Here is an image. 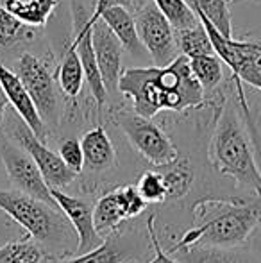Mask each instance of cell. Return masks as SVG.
<instances>
[{
	"label": "cell",
	"mask_w": 261,
	"mask_h": 263,
	"mask_svg": "<svg viewBox=\"0 0 261 263\" xmlns=\"http://www.w3.org/2000/svg\"><path fill=\"white\" fill-rule=\"evenodd\" d=\"M118 91L131 99L136 113L147 118L165 109L179 113L204 102V88L193 76L190 58L185 54L163 66L122 70Z\"/></svg>",
	"instance_id": "cell-1"
},
{
	"label": "cell",
	"mask_w": 261,
	"mask_h": 263,
	"mask_svg": "<svg viewBox=\"0 0 261 263\" xmlns=\"http://www.w3.org/2000/svg\"><path fill=\"white\" fill-rule=\"evenodd\" d=\"M195 226L172 247H242L261 224V197L204 199L193 204Z\"/></svg>",
	"instance_id": "cell-2"
},
{
	"label": "cell",
	"mask_w": 261,
	"mask_h": 263,
	"mask_svg": "<svg viewBox=\"0 0 261 263\" xmlns=\"http://www.w3.org/2000/svg\"><path fill=\"white\" fill-rule=\"evenodd\" d=\"M252 143L236 106L226 102L209 140V161L220 176L231 177L238 186L261 197V168Z\"/></svg>",
	"instance_id": "cell-3"
},
{
	"label": "cell",
	"mask_w": 261,
	"mask_h": 263,
	"mask_svg": "<svg viewBox=\"0 0 261 263\" xmlns=\"http://www.w3.org/2000/svg\"><path fill=\"white\" fill-rule=\"evenodd\" d=\"M0 210L27 231L32 240L57 243L72 238V224L59 206H52L24 192L0 190Z\"/></svg>",
	"instance_id": "cell-4"
},
{
	"label": "cell",
	"mask_w": 261,
	"mask_h": 263,
	"mask_svg": "<svg viewBox=\"0 0 261 263\" xmlns=\"http://www.w3.org/2000/svg\"><path fill=\"white\" fill-rule=\"evenodd\" d=\"M197 16L208 31L216 55L231 70L242 113L245 118H251V111H249L242 83H247L254 90L261 91V40L226 38L208 18L202 14H197Z\"/></svg>",
	"instance_id": "cell-5"
},
{
	"label": "cell",
	"mask_w": 261,
	"mask_h": 263,
	"mask_svg": "<svg viewBox=\"0 0 261 263\" xmlns=\"http://www.w3.org/2000/svg\"><path fill=\"white\" fill-rule=\"evenodd\" d=\"M116 125L122 129L131 145L152 165H170L177 159L179 154L172 140L150 118L142 117L136 111H122L116 115Z\"/></svg>",
	"instance_id": "cell-6"
},
{
	"label": "cell",
	"mask_w": 261,
	"mask_h": 263,
	"mask_svg": "<svg viewBox=\"0 0 261 263\" xmlns=\"http://www.w3.org/2000/svg\"><path fill=\"white\" fill-rule=\"evenodd\" d=\"M138 29L139 42L152 55L156 65H168L177 58V42H175V29L168 18L159 11L154 0L145 2L134 16Z\"/></svg>",
	"instance_id": "cell-7"
},
{
	"label": "cell",
	"mask_w": 261,
	"mask_h": 263,
	"mask_svg": "<svg viewBox=\"0 0 261 263\" xmlns=\"http://www.w3.org/2000/svg\"><path fill=\"white\" fill-rule=\"evenodd\" d=\"M0 158L6 166L7 176L18 190L32 195V197L42 199L52 206H57L39 166L36 165V161L24 147H20L16 142L13 143L2 138L0 140Z\"/></svg>",
	"instance_id": "cell-8"
},
{
	"label": "cell",
	"mask_w": 261,
	"mask_h": 263,
	"mask_svg": "<svg viewBox=\"0 0 261 263\" xmlns=\"http://www.w3.org/2000/svg\"><path fill=\"white\" fill-rule=\"evenodd\" d=\"M11 136L20 147H24L31 158L36 161V165L39 166L43 177H45L47 184L50 188H65L73 181V177L77 176L70 166H66V163L61 159L59 154H56L54 151H50L45 145L42 138L34 135L31 127L22 120L20 117H16L11 122Z\"/></svg>",
	"instance_id": "cell-9"
},
{
	"label": "cell",
	"mask_w": 261,
	"mask_h": 263,
	"mask_svg": "<svg viewBox=\"0 0 261 263\" xmlns=\"http://www.w3.org/2000/svg\"><path fill=\"white\" fill-rule=\"evenodd\" d=\"M16 73L25 84L45 124H57V91L52 73L39 58L22 54L16 65Z\"/></svg>",
	"instance_id": "cell-10"
},
{
	"label": "cell",
	"mask_w": 261,
	"mask_h": 263,
	"mask_svg": "<svg viewBox=\"0 0 261 263\" xmlns=\"http://www.w3.org/2000/svg\"><path fill=\"white\" fill-rule=\"evenodd\" d=\"M147 208V201L139 195L138 188L127 184L115 192L102 195L93 206L95 228L101 233H111L126 218H132Z\"/></svg>",
	"instance_id": "cell-11"
},
{
	"label": "cell",
	"mask_w": 261,
	"mask_h": 263,
	"mask_svg": "<svg viewBox=\"0 0 261 263\" xmlns=\"http://www.w3.org/2000/svg\"><path fill=\"white\" fill-rule=\"evenodd\" d=\"M50 194H52L54 201L57 202L59 210L66 215L77 235L75 254H84L104 242L101 233L95 228L93 206L90 202L75 197V195L65 194L61 188H50Z\"/></svg>",
	"instance_id": "cell-12"
},
{
	"label": "cell",
	"mask_w": 261,
	"mask_h": 263,
	"mask_svg": "<svg viewBox=\"0 0 261 263\" xmlns=\"http://www.w3.org/2000/svg\"><path fill=\"white\" fill-rule=\"evenodd\" d=\"M73 24H75V38H73V45L77 49V54L81 58L84 68V77L90 86L91 95L95 97L98 107L106 102L108 99V90L102 81V73L98 68L97 55H95L93 42H91V25L88 24V16L84 14V7L79 6V2H73Z\"/></svg>",
	"instance_id": "cell-13"
},
{
	"label": "cell",
	"mask_w": 261,
	"mask_h": 263,
	"mask_svg": "<svg viewBox=\"0 0 261 263\" xmlns=\"http://www.w3.org/2000/svg\"><path fill=\"white\" fill-rule=\"evenodd\" d=\"M91 42H93L95 55H97L106 90L108 93L118 90V81L122 76V42L116 38V34L106 25L102 18H98L91 25Z\"/></svg>",
	"instance_id": "cell-14"
},
{
	"label": "cell",
	"mask_w": 261,
	"mask_h": 263,
	"mask_svg": "<svg viewBox=\"0 0 261 263\" xmlns=\"http://www.w3.org/2000/svg\"><path fill=\"white\" fill-rule=\"evenodd\" d=\"M0 84H2L4 91L7 95L9 104L14 107L16 115L34 131V135L38 138H45L47 135V124L43 122L42 115H39L38 107H36L34 101L29 95L25 84L22 83V79L18 77V73H14L13 70H9L7 66H4L0 63Z\"/></svg>",
	"instance_id": "cell-15"
},
{
	"label": "cell",
	"mask_w": 261,
	"mask_h": 263,
	"mask_svg": "<svg viewBox=\"0 0 261 263\" xmlns=\"http://www.w3.org/2000/svg\"><path fill=\"white\" fill-rule=\"evenodd\" d=\"M177 260L183 263H261V260L240 247L188 246L174 249Z\"/></svg>",
	"instance_id": "cell-16"
},
{
	"label": "cell",
	"mask_w": 261,
	"mask_h": 263,
	"mask_svg": "<svg viewBox=\"0 0 261 263\" xmlns=\"http://www.w3.org/2000/svg\"><path fill=\"white\" fill-rule=\"evenodd\" d=\"M84 153V165L91 172H104L115 163V147L104 127H93L81 138Z\"/></svg>",
	"instance_id": "cell-17"
},
{
	"label": "cell",
	"mask_w": 261,
	"mask_h": 263,
	"mask_svg": "<svg viewBox=\"0 0 261 263\" xmlns=\"http://www.w3.org/2000/svg\"><path fill=\"white\" fill-rule=\"evenodd\" d=\"M101 18L106 22L109 29L116 34V38L122 42L124 49L132 54H138L142 50V42H139L138 29H136V20L129 13V9L124 6H113L106 9L101 14Z\"/></svg>",
	"instance_id": "cell-18"
},
{
	"label": "cell",
	"mask_w": 261,
	"mask_h": 263,
	"mask_svg": "<svg viewBox=\"0 0 261 263\" xmlns=\"http://www.w3.org/2000/svg\"><path fill=\"white\" fill-rule=\"evenodd\" d=\"M0 6L31 27H43L57 7V0H0Z\"/></svg>",
	"instance_id": "cell-19"
},
{
	"label": "cell",
	"mask_w": 261,
	"mask_h": 263,
	"mask_svg": "<svg viewBox=\"0 0 261 263\" xmlns=\"http://www.w3.org/2000/svg\"><path fill=\"white\" fill-rule=\"evenodd\" d=\"M57 81H59V88L63 90V93L70 99L77 97L83 90V84L86 83L83 63L73 43L66 49L61 59V65L57 68Z\"/></svg>",
	"instance_id": "cell-20"
},
{
	"label": "cell",
	"mask_w": 261,
	"mask_h": 263,
	"mask_svg": "<svg viewBox=\"0 0 261 263\" xmlns=\"http://www.w3.org/2000/svg\"><path fill=\"white\" fill-rule=\"evenodd\" d=\"M175 42H177V47L181 50V54H185L186 58L193 59L198 58V55H209V54H216L215 47L211 43V38H209L206 27L200 24L193 25V27L188 29H179L175 31Z\"/></svg>",
	"instance_id": "cell-21"
},
{
	"label": "cell",
	"mask_w": 261,
	"mask_h": 263,
	"mask_svg": "<svg viewBox=\"0 0 261 263\" xmlns=\"http://www.w3.org/2000/svg\"><path fill=\"white\" fill-rule=\"evenodd\" d=\"M197 14L206 16L226 38H233L229 0H188Z\"/></svg>",
	"instance_id": "cell-22"
},
{
	"label": "cell",
	"mask_w": 261,
	"mask_h": 263,
	"mask_svg": "<svg viewBox=\"0 0 261 263\" xmlns=\"http://www.w3.org/2000/svg\"><path fill=\"white\" fill-rule=\"evenodd\" d=\"M161 170L167 183L168 199H181L190 192L193 184V170L188 165V161H177L175 159L170 165L157 166Z\"/></svg>",
	"instance_id": "cell-23"
},
{
	"label": "cell",
	"mask_w": 261,
	"mask_h": 263,
	"mask_svg": "<svg viewBox=\"0 0 261 263\" xmlns=\"http://www.w3.org/2000/svg\"><path fill=\"white\" fill-rule=\"evenodd\" d=\"M45 251L36 240H13L0 247V263H42Z\"/></svg>",
	"instance_id": "cell-24"
},
{
	"label": "cell",
	"mask_w": 261,
	"mask_h": 263,
	"mask_svg": "<svg viewBox=\"0 0 261 263\" xmlns=\"http://www.w3.org/2000/svg\"><path fill=\"white\" fill-rule=\"evenodd\" d=\"M190 66H192L193 76L197 77V81L204 88V91H213L222 83V77H224L222 59L216 54L198 55V58L190 59Z\"/></svg>",
	"instance_id": "cell-25"
},
{
	"label": "cell",
	"mask_w": 261,
	"mask_h": 263,
	"mask_svg": "<svg viewBox=\"0 0 261 263\" xmlns=\"http://www.w3.org/2000/svg\"><path fill=\"white\" fill-rule=\"evenodd\" d=\"M159 11L168 18L172 27L175 31L179 29H188L193 25L200 24L197 13L188 4V0H154Z\"/></svg>",
	"instance_id": "cell-26"
},
{
	"label": "cell",
	"mask_w": 261,
	"mask_h": 263,
	"mask_svg": "<svg viewBox=\"0 0 261 263\" xmlns=\"http://www.w3.org/2000/svg\"><path fill=\"white\" fill-rule=\"evenodd\" d=\"M31 25L22 22L13 13L0 6V49H7L31 38Z\"/></svg>",
	"instance_id": "cell-27"
},
{
	"label": "cell",
	"mask_w": 261,
	"mask_h": 263,
	"mask_svg": "<svg viewBox=\"0 0 261 263\" xmlns=\"http://www.w3.org/2000/svg\"><path fill=\"white\" fill-rule=\"evenodd\" d=\"M126 261V254L118 246L111 242V240H104L98 247L88 251L84 254H77L73 258L63 260L59 263H124Z\"/></svg>",
	"instance_id": "cell-28"
},
{
	"label": "cell",
	"mask_w": 261,
	"mask_h": 263,
	"mask_svg": "<svg viewBox=\"0 0 261 263\" xmlns=\"http://www.w3.org/2000/svg\"><path fill=\"white\" fill-rule=\"evenodd\" d=\"M136 188L147 202H163L165 199H168L167 183L159 168L143 172L136 183Z\"/></svg>",
	"instance_id": "cell-29"
},
{
	"label": "cell",
	"mask_w": 261,
	"mask_h": 263,
	"mask_svg": "<svg viewBox=\"0 0 261 263\" xmlns=\"http://www.w3.org/2000/svg\"><path fill=\"white\" fill-rule=\"evenodd\" d=\"M59 156L66 163V166L73 170L75 174H79L84 168V153L81 142L73 138H68L65 142H61L59 145Z\"/></svg>",
	"instance_id": "cell-30"
},
{
	"label": "cell",
	"mask_w": 261,
	"mask_h": 263,
	"mask_svg": "<svg viewBox=\"0 0 261 263\" xmlns=\"http://www.w3.org/2000/svg\"><path fill=\"white\" fill-rule=\"evenodd\" d=\"M154 222H156V217H150L149 222H147V229H149V236H150V242H152V247H154V258L150 263H183L181 260L174 256H168L167 253L163 251L161 247L159 240H157V235H156V229H154Z\"/></svg>",
	"instance_id": "cell-31"
},
{
	"label": "cell",
	"mask_w": 261,
	"mask_h": 263,
	"mask_svg": "<svg viewBox=\"0 0 261 263\" xmlns=\"http://www.w3.org/2000/svg\"><path fill=\"white\" fill-rule=\"evenodd\" d=\"M132 4H134V0H97L95 2V9H93V13L88 16V24L90 25H93L95 22L101 18V14L104 13L106 9H109V7H113V6H124V7H132Z\"/></svg>",
	"instance_id": "cell-32"
},
{
	"label": "cell",
	"mask_w": 261,
	"mask_h": 263,
	"mask_svg": "<svg viewBox=\"0 0 261 263\" xmlns=\"http://www.w3.org/2000/svg\"><path fill=\"white\" fill-rule=\"evenodd\" d=\"M7 104H9V101H7V95H6V91H4L2 84H0V125H2V122H4V117H6Z\"/></svg>",
	"instance_id": "cell-33"
},
{
	"label": "cell",
	"mask_w": 261,
	"mask_h": 263,
	"mask_svg": "<svg viewBox=\"0 0 261 263\" xmlns=\"http://www.w3.org/2000/svg\"><path fill=\"white\" fill-rule=\"evenodd\" d=\"M229 2H234V4H238V2H254V0H229Z\"/></svg>",
	"instance_id": "cell-34"
}]
</instances>
